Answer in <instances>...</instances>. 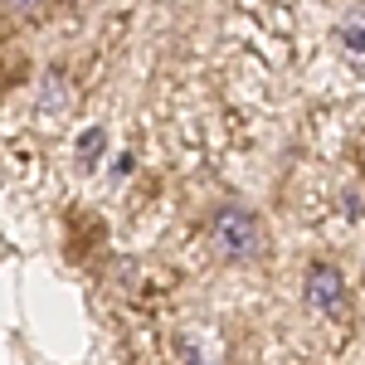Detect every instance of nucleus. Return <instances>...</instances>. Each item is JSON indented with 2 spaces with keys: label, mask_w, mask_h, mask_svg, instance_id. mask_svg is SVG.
Segmentation results:
<instances>
[{
  "label": "nucleus",
  "mask_w": 365,
  "mask_h": 365,
  "mask_svg": "<svg viewBox=\"0 0 365 365\" xmlns=\"http://www.w3.org/2000/svg\"><path fill=\"white\" fill-rule=\"evenodd\" d=\"M210 249L234 268H249L263 258V220L249 205H220L210 215Z\"/></svg>",
  "instance_id": "1"
},
{
  "label": "nucleus",
  "mask_w": 365,
  "mask_h": 365,
  "mask_svg": "<svg viewBox=\"0 0 365 365\" xmlns=\"http://www.w3.org/2000/svg\"><path fill=\"white\" fill-rule=\"evenodd\" d=\"M10 5H15V10H34L39 0H10Z\"/></svg>",
  "instance_id": "5"
},
{
  "label": "nucleus",
  "mask_w": 365,
  "mask_h": 365,
  "mask_svg": "<svg viewBox=\"0 0 365 365\" xmlns=\"http://www.w3.org/2000/svg\"><path fill=\"white\" fill-rule=\"evenodd\" d=\"M302 302L317 317H346V278L331 258H317L302 278Z\"/></svg>",
  "instance_id": "2"
},
{
  "label": "nucleus",
  "mask_w": 365,
  "mask_h": 365,
  "mask_svg": "<svg viewBox=\"0 0 365 365\" xmlns=\"http://www.w3.org/2000/svg\"><path fill=\"white\" fill-rule=\"evenodd\" d=\"M341 44L351 49V58H365V20H346L341 25Z\"/></svg>",
  "instance_id": "3"
},
{
  "label": "nucleus",
  "mask_w": 365,
  "mask_h": 365,
  "mask_svg": "<svg viewBox=\"0 0 365 365\" xmlns=\"http://www.w3.org/2000/svg\"><path fill=\"white\" fill-rule=\"evenodd\" d=\"M98 156H103V127L83 132V141H78V161H83V166H93Z\"/></svg>",
  "instance_id": "4"
}]
</instances>
